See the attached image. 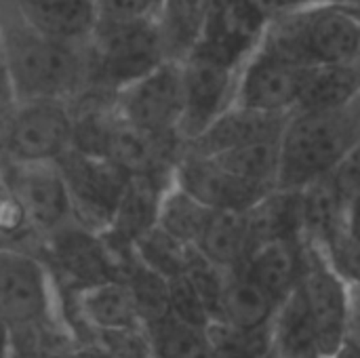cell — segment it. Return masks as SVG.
<instances>
[{
  "label": "cell",
  "mask_w": 360,
  "mask_h": 358,
  "mask_svg": "<svg viewBox=\"0 0 360 358\" xmlns=\"http://www.w3.org/2000/svg\"><path fill=\"white\" fill-rule=\"evenodd\" d=\"M118 281L127 287L143 329L169 317V281L141 266L133 251L118 260Z\"/></svg>",
  "instance_id": "obj_26"
},
{
  "label": "cell",
  "mask_w": 360,
  "mask_h": 358,
  "mask_svg": "<svg viewBox=\"0 0 360 358\" xmlns=\"http://www.w3.org/2000/svg\"><path fill=\"white\" fill-rule=\"evenodd\" d=\"M211 0H158L154 23L165 61L181 63L202 42Z\"/></svg>",
  "instance_id": "obj_19"
},
{
  "label": "cell",
  "mask_w": 360,
  "mask_h": 358,
  "mask_svg": "<svg viewBox=\"0 0 360 358\" xmlns=\"http://www.w3.org/2000/svg\"><path fill=\"white\" fill-rule=\"evenodd\" d=\"M359 150L348 154L329 175V184L335 190L340 203L348 209V211H356L359 209Z\"/></svg>",
  "instance_id": "obj_35"
},
{
  "label": "cell",
  "mask_w": 360,
  "mask_h": 358,
  "mask_svg": "<svg viewBox=\"0 0 360 358\" xmlns=\"http://www.w3.org/2000/svg\"><path fill=\"white\" fill-rule=\"evenodd\" d=\"M40 245L42 241L32 230L21 205L0 181V249L38 255Z\"/></svg>",
  "instance_id": "obj_32"
},
{
  "label": "cell",
  "mask_w": 360,
  "mask_h": 358,
  "mask_svg": "<svg viewBox=\"0 0 360 358\" xmlns=\"http://www.w3.org/2000/svg\"><path fill=\"white\" fill-rule=\"evenodd\" d=\"M11 354V329L4 321H0V358H8Z\"/></svg>",
  "instance_id": "obj_40"
},
{
  "label": "cell",
  "mask_w": 360,
  "mask_h": 358,
  "mask_svg": "<svg viewBox=\"0 0 360 358\" xmlns=\"http://www.w3.org/2000/svg\"><path fill=\"white\" fill-rule=\"evenodd\" d=\"M169 317L200 329H207L211 325L205 304L186 276L169 281Z\"/></svg>",
  "instance_id": "obj_34"
},
{
  "label": "cell",
  "mask_w": 360,
  "mask_h": 358,
  "mask_svg": "<svg viewBox=\"0 0 360 358\" xmlns=\"http://www.w3.org/2000/svg\"><path fill=\"white\" fill-rule=\"evenodd\" d=\"M194 249L224 270L243 268L251 253L245 211H213Z\"/></svg>",
  "instance_id": "obj_25"
},
{
  "label": "cell",
  "mask_w": 360,
  "mask_h": 358,
  "mask_svg": "<svg viewBox=\"0 0 360 358\" xmlns=\"http://www.w3.org/2000/svg\"><path fill=\"white\" fill-rule=\"evenodd\" d=\"M173 184L211 211H247L262 196L272 192L249 186L224 171L213 158L196 156L186 150L173 169Z\"/></svg>",
  "instance_id": "obj_14"
},
{
  "label": "cell",
  "mask_w": 360,
  "mask_h": 358,
  "mask_svg": "<svg viewBox=\"0 0 360 358\" xmlns=\"http://www.w3.org/2000/svg\"><path fill=\"white\" fill-rule=\"evenodd\" d=\"M30 25L49 38L82 46L99 15L93 0H15Z\"/></svg>",
  "instance_id": "obj_18"
},
{
  "label": "cell",
  "mask_w": 360,
  "mask_h": 358,
  "mask_svg": "<svg viewBox=\"0 0 360 358\" xmlns=\"http://www.w3.org/2000/svg\"><path fill=\"white\" fill-rule=\"evenodd\" d=\"M131 251L141 266L162 276L165 281H173L186 274L194 247L179 243L177 238L169 236L158 226H154L141 238L135 241Z\"/></svg>",
  "instance_id": "obj_29"
},
{
  "label": "cell",
  "mask_w": 360,
  "mask_h": 358,
  "mask_svg": "<svg viewBox=\"0 0 360 358\" xmlns=\"http://www.w3.org/2000/svg\"><path fill=\"white\" fill-rule=\"evenodd\" d=\"M327 358H359V333L350 335L335 352H331Z\"/></svg>",
  "instance_id": "obj_39"
},
{
  "label": "cell",
  "mask_w": 360,
  "mask_h": 358,
  "mask_svg": "<svg viewBox=\"0 0 360 358\" xmlns=\"http://www.w3.org/2000/svg\"><path fill=\"white\" fill-rule=\"evenodd\" d=\"M259 44L304 65L359 63L356 0H329L266 19Z\"/></svg>",
  "instance_id": "obj_3"
},
{
  "label": "cell",
  "mask_w": 360,
  "mask_h": 358,
  "mask_svg": "<svg viewBox=\"0 0 360 358\" xmlns=\"http://www.w3.org/2000/svg\"><path fill=\"white\" fill-rule=\"evenodd\" d=\"M306 70L257 42L238 70L234 106L262 114L289 116L295 110Z\"/></svg>",
  "instance_id": "obj_12"
},
{
  "label": "cell",
  "mask_w": 360,
  "mask_h": 358,
  "mask_svg": "<svg viewBox=\"0 0 360 358\" xmlns=\"http://www.w3.org/2000/svg\"><path fill=\"white\" fill-rule=\"evenodd\" d=\"M300 238L302 243L327 253L348 230L356 228V211H348L329 179H319L297 192Z\"/></svg>",
  "instance_id": "obj_17"
},
{
  "label": "cell",
  "mask_w": 360,
  "mask_h": 358,
  "mask_svg": "<svg viewBox=\"0 0 360 358\" xmlns=\"http://www.w3.org/2000/svg\"><path fill=\"white\" fill-rule=\"evenodd\" d=\"M276 302L245 272V268L228 272L219 319L215 323H226L238 329H264L270 325Z\"/></svg>",
  "instance_id": "obj_24"
},
{
  "label": "cell",
  "mask_w": 360,
  "mask_h": 358,
  "mask_svg": "<svg viewBox=\"0 0 360 358\" xmlns=\"http://www.w3.org/2000/svg\"><path fill=\"white\" fill-rule=\"evenodd\" d=\"M0 181L13 192L40 241L74 222L57 162H6L0 165Z\"/></svg>",
  "instance_id": "obj_13"
},
{
  "label": "cell",
  "mask_w": 360,
  "mask_h": 358,
  "mask_svg": "<svg viewBox=\"0 0 360 358\" xmlns=\"http://www.w3.org/2000/svg\"><path fill=\"white\" fill-rule=\"evenodd\" d=\"M152 358H213L207 329L179 323L171 317L146 329Z\"/></svg>",
  "instance_id": "obj_30"
},
{
  "label": "cell",
  "mask_w": 360,
  "mask_h": 358,
  "mask_svg": "<svg viewBox=\"0 0 360 358\" xmlns=\"http://www.w3.org/2000/svg\"><path fill=\"white\" fill-rule=\"evenodd\" d=\"M38 257L53 276L59 293L118 281V257L108 249L101 234H95L76 222H70L46 236Z\"/></svg>",
  "instance_id": "obj_9"
},
{
  "label": "cell",
  "mask_w": 360,
  "mask_h": 358,
  "mask_svg": "<svg viewBox=\"0 0 360 358\" xmlns=\"http://www.w3.org/2000/svg\"><path fill=\"white\" fill-rule=\"evenodd\" d=\"M70 148L72 112L68 101H17L0 124V165L55 162Z\"/></svg>",
  "instance_id": "obj_6"
},
{
  "label": "cell",
  "mask_w": 360,
  "mask_h": 358,
  "mask_svg": "<svg viewBox=\"0 0 360 358\" xmlns=\"http://www.w3.org/2000/svg\"><path fill=\"white\" fill-rule=\"evenodd\" d=\"M0 36L17 101H70L86 87L84 44H65L25 21L15 0H0Z\"/></svg>",
  "instance_id": "obj_1"
},
{
  "label": "cell",
  "mask_w": 360,
  "mask_h": 358,
  "mask_svg": "<svg viewBox=\"0 0 360 358\" xmlns=\"http://www.w3.org/2000/svg\"><path fill=\"white\" fill-rule=\"evenodd\" d=\"M228 272H232V270H224V268L211 264L209 260H205L194 249L190 264H188V270L184 274L190 281V285L194 287V291L198 293L200 302L205 304L211 323H215L219 319V306H221Z\"/></svg>",
  "instance_id": "obj_33"
},
{
  "label": "cell",
  "mask_w": 360,
  "mask_h": 358,
  "mask_svg": "<svg viewBox=\"0 0 360 358\" xmlns=\"http://www.w3.org/2000/svg\"><path fill=\"white\" fill-rule=\"evenodd\" d=\"M171 181L173 177H127L112 222L101 232V238L116 257L131 253L135 241L156 226L158 205Z\"/></svg>",
  "instance_id": "obj_15"
},
{
  "label": "cell",
  "mask_w": 360,
  "mask_h": 358,
  "mask_svg": "<svg viewBox=\"0 0 360 358\" xmlns=\"http://www.w3.org/2000/svg\"><path fill=\"white\" fill-rule=\"evenodd\" d=\"M249 2L264 19H270V17H276L283 13H291V11L312 6L319 2H329V0H249Z\"/></svg>",
  "instance_id": "obj_37"
},
{
  "label": "cell",
  "mask_w": 360,
  "mask_h": 358,
  "mask_svg": "<svg viewBox=\"0 0 360 358\" xmlns=\"http://www.w3.org/2000/svg\"><path fill=\"white\" fill-rule=\"evenodd\" d=\"M238 65L198 46L181 61L184 114L179 122L181 141L200 135L217 116L234 106Z\"/></svg>",
  "instance_id": "obj_11"
},
{
  "label": "cell",
  "mask_w": 360,
  "mask_h": 358,
  "mask_svg": "<svg viewBox=\"0 0 360 358\" xmlns=\"http://www.w3.org/2000/svg\"><path fill=\"white\" fill-rule=\"evenodd\" d=\"M300 293L314 325L321 357L335 352L350 335L359 333L356 323V285L342 279L327 257L302 243Z\"/></svg>",
  "instance_id": "obj_5"
},
{
  "label": "cell",
  "mask_w": 360,
  "mask_h": 358,
  "mask_svg": "<svg viewBox=\"0 0 360 358\" xmlns=\"http://www.w3.org/2000/svg\"><path fill=\"white\" fill-rule=\"evenodd\" d=\"M114 108L120 120L143 133L179 137L184 114L181 63L162 61L141 78L124 84L114 93Z\"/></svg>",
  "instance_id": "obj_8"
},
{
  "label": "cell",
  "mask_w": 360,
  "mask_h": 358,
  "mask_svg": "<svg viewBox=\"0 0 360 358\" xmlns=\"http://www.w3.org/2000/svg\"><path fill=\"white\" fill-rule=\"evenodd\" d=\"M55 162L70 196L74 222L95 234H101L110 226L118 207L127 175L110 160L89 156L72 148Z\"/></svg>",
  "instance_id": "obj_10"
},
{
  "label": "cell",
  "mask_w": 360,
  "mask_h": 358,
  "mask_svg": "<svg viewBox=\"0 0 360 358\" xmlns=\"http://www.w3.org/2000/svg\"><path fill=\"white\" fill-rule=\"evenodd\" d=\"M101 19H139L156 13L158 0H93Z\"/></svg>",
  "instance_id": "obj_36"
},
{
  "label": "cell",
  "mask_w": 360,
  "mask_h": 358,
  "mask_svg": "<svg viewBox=\"0 0 360 358\" xmlns=\"http://www.w3.org/2000/svg\"><path fill=\"white\" fill-rule=\"evenodd\" d=\"M207 158V156H205ZM232 177L259 190H276L278 179V139L243 146L211 156Z\"/></svg>",
  "instance_id": "obj_28"
},
{
  "label": "cell",
  "mask_w": 360,
  "mask_h": 358,
  "mask_svg": "<svg viewBox=\"0 0 360 358\" xmlns=\"http://www.w3.org/2000/svg\"><path fill=\"white\" fill-rule=\"evenodd\" d=\"M0 321L8 329L65 323L53 276L38 255L0 249Z\"/></svg>",
  "instance_id": "obj_7"
},
{
  "label": "cell",
  "mask_w": 360,
  "mask_h": 358,
  "mask_svg": "<svg viewBox=\"0 0 360 358\" xmlns=\"http://www.w3.org/2000/svg\"><path fill=\"white\" fill-rule=\"evenodd\" d=\"M268 329L274 358H323L314 325L297 287L276 306Z\"/></svg>",
  "instance_id": "obj_22"
},
{
  "label": "cell",
  "mask_w": 360,
  "mask_h": 358,
  "mask_svg": "<svg viewBox=\"0 0 360 358\" xmlns=\"http://www.w3.org/2000/svg\"><path fill=\"white\" fill-rule=\"evenodd\" d=\"M266 358H274V357H272V352H270V354H268V357H266Z\"/></svg>",
  "instance_id": "obj_41"
},
{
  "label": "cell",
  "mask_w": 360,
  "mask_h": 358,
  "mask_svg": "<svg viewBox=\"0 0 360 358\" xmlns=\"http://www.w3.org/2000/svg\"><path fill=\"white\" fill-rule=\"evenodd\" d=\"M213 358H266L270 354V329H238L226 323L207 327Z\"/></svg>",
  "instance_id": "obj_31"
},
{
  "label": "cell",
  "mask_w": 360,
  "mask_h": 358,
  "mask_svg": "<svg viewBox=\"0 0 360 358\" xmlns=\"http://www.w3.org/2000/svg\"><path fill=\"white\" fill-rule=\"evenodd\" d=\"M360 103L340 110L291 112L278 137L276 188L300 192L325 179L348 154L359 150Z\"/></svg>",
  "instance_id": "obj_2"
},
{
  "label": "cell",
  "mask_w": 360,
  "mask_h": 358,
  "mask_svg": "<svg viewBox=\"0 0 360 358\" xmlns=\"http://www.w3.org/2000/svg\"><path fill=\"white\" fill-rule=\"evenodd\" d=\"M302 249V238L266 243L249 253L243 268L276 304H281L300 285Z\"/></svg>",
  "instance_id": "obj_21"
},
{
  "label": "cell",
  "mask_w": 360,
  "mask_h": 358,
  "mask_svg": "<svg viewBox=\"0 0 360 358\" xmlns=\"http://www.w3.org/2000/svg\"><path fill=\"white\" fill-rule=\"evenodd\" d=\"M211 213L213 211L209 207H205L171 181L160 198L156 226L179 243L196 247L211 219Z\"/></svg>",
  "instance_id": "obj_27"
},
{
  "label": "cell",
  "mask_w": 360,
  "mask_h": 358,
  "mask_svg": "<svg viewBox=\"0 0 360 358\" xmlns=\"http://www.w3.org/2000/svg\"><path fill=\"white\" fill-rule=\"evenodd\" d=\"M86 87L116 93L165 61L154 15L139 19H97L84 42Z\"/></svg>",
  "instance_id": "obj_4"
},
{
  "label": "cell",
  "mask_w": 360,
  "mask_h": 358,
  "mask_svg": "<svg viewBox=\"0 0 360 358\" xmlns=\"http://www.w3.org/2000/svg\"><path fill=\"white\" fill-rule=\"evenodd\" d=\"M15 106H17V99H15V93H13L8 65H6V55H4L2 36H0V124L6 120V116L13 112Z\"/></svg>",
  "instance_id": "obj_38"
},
{
  "label": "cell",
  "mask_w": 360,
  "mask_h": 358,
  "mask_svg": "<svg viewBox=\"0 0 360 358\" xmlns=\"http://www.w3.org/2000/svg\"><path fill=\"white\" fill-rule=\"evenodd\" d=\"M287 116L262 114L255 110L232 106L217 116L200 135L184 143V150L196 156H217L243 146L274 141L281 137Z\"/></svg>",
  "instance_id": "obj_16"
},
{
  "label": "cell",
  "mask_w": 360,
  "mask_h": 358,
  "mask_svg": "<svg viewBox=\"0 0 360 358\" xmlns=\"http://www.w3.org/2000/svg\"><path fill=\"white\" fill-rule=\"evenodd\" d=\"M359 63H319L306 70L293 112L340 110L359 101Z\"/></svg>",
  "instance_id": "obj_20"
},
{
  "label": "cell",
  "mask_w": 360,
  "mask_h": 358,
  "mask_svg": "<svg viewBox=\"0 0 360 358\" xmlns=\"http://www.w3.org/2000/svg\"><path fill=\"white\" fill-rule=\"evenodd\" d=\"M251 251L274 241L300 238V203L297 192L272 190L245 211Z\"/></svg>",
  "instance_id": "obj_23"
}]
</instances>
